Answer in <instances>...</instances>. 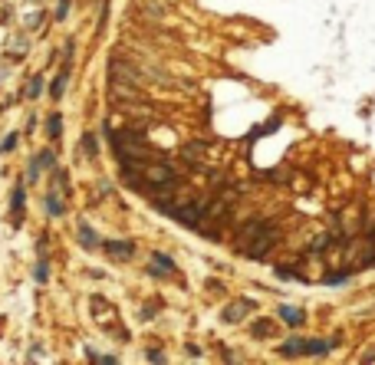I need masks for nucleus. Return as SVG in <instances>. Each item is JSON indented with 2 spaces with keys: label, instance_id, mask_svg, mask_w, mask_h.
Instances as JSON below:
<instances>
[{
  "label": "nucleus",
  "instance_id": "nucleus-1",
  "mask_svg": "<svg viewBox=\"0 0 375 365\" xmlns=\"http://www.w3.org/2000/svg\"><path fill=\"white\" fill-rule=\"evenodd\" d=\"M280 240V230L273 227L270 221H260V217H254V221H247L244 227H240L237 234V250L247 257H267V250L273 247V244Z\"/></svg>",
  "mask_w": 375,
  "mask_h": 365
},
{
  "label": "nucleus",
  "instance_id": "nucleus-2",
  "mask_svg": "<svg viewBox=\"0 0 375 365\" xmlns=\"http://www.w3.org/2000/svg\"><path fill=\"white\" fill-rule=\"evenodd\" d=\"M142 168V165H138ZM142 185L145 188H175L178 185V174H175V168L171 165H145L142 168Z\"/></svg>",
  "mask_w": 375,
  "mask_h": 365
},
{
  "label": "nucleus",
  "instance_id": "nucleus-3",
  "mask_svg": "<svg viewBox=\"0 0 375 365\" xmlns=\"http://www.w3.org/2000/svg\"><path fill=\"white\" fill-rule=\"evenodd\" d=\"M102 250H106L112 260H129V257H135V244H129V240H106Z\"/></svg>",
  "mask_w": 375,
  "mask_h": 365
},
{
  "label": "nucleus",
  "instance_id": "nucleus-4",
  "mask_svg": "<svg viewBox=\"0 0 375 365\" xmlns=\"http://www.w3.org/2000/svg\"><path fill=\"white\" fill-rule=\"evenodd\" d=\"M339 339H303L300 355H326L329 349H336Z\"/></svg>",
  "mask_w": 375,
  "mask_h": 365
},
{
  "label": "nucleus",
  "instance_id": "nucleus-5",
  "mask_svg": "<svg viewBox=\"0 0 375 365\" xmlns=\"http://www.w3.org/2000/svg\"><path fill=\"white\" fill-rule=\"evenodd\" d=\"M46 165H56V155H53V151H40L37 158H33V165H30V171H26V178H30V185L33 181L40 178V171H43Z\"/></svg>",
  "mask_w": 375,
  "mask_h": 365
},
{
  "label": "nucleus",
  "instance_id": "nucleus-6",
  "mask_svg": "<svg viewBox=\"0 0 375 365\" xmlns=\"http://www.w3.org/2000/svg\"><path fill=\"white\" fill-rule=\"evenodd\" d=\"M254 310V299H244V303H231L224 310V322H237V319H244V316Z\"/></svg>",
  "mask_w": 375,
  "mask_h": 365
},
{
  "label": "nucleus",
  "instance_id": "nucleus-7",
  "mask_svg": "<svg viewBox=\"0 0 375 365\" xmlns=\"http://www.w3.org/2000/svg\"><path fill=\"white\" fill-rule=\"evenodd\" d=\"M158 270H165V273H175V260H171V257H165V254H155V257H151V270H148V273L162 277Z\"/></svg>",
  "mask_w": 375,
  "mask_h": 365
},
{
  "label": "nucleus",
  "instance_id": "nucleus-8",
  "mask_svg": "<svg viewBox=\"0 0 375 365\" xmlns=\"http://www.w3.org/2000/svg\"><path fill=\"white\" fill-rule=\"evenodd\" d=\"M280 319L290 322V326H303V322H306V313L293 310V306H280Z\"/></svg>",
  "mask_w": 375,
  "mask_h": 365
},
{
  "label": "nucleus",
  "instance_id": "nucleus-9",
  "mask_svg": "<svg viewBox=\"0 0 375 365\" xmlns=\"http://www.w3.org/2000/svg\"><path fill=\"white\" fill-rule=\"evenodd\" d=\"M23 201H26V194H23V181H20L13 188V224H20V217H23Z\"/></svg>",
  "mask_w": 375,
  "mask_h": 365
},
{
  "label": "nucleus",
  "instance_id": "nucleus-10",
  "mask_svg": "<svg viewBox=\"0 0 375 365\" xmlns=\"http://www.w3.org/2000/svg\"><path fill=\"white\" fill-rule=\"evenodd\" d=\"M66 79H69V63L63 66V73L56 76V79H53V86H50V96H53V99H59V96L66 93Z\"/></svg>",
  "mask_w": 375,
  "mask_h": 365
},
{
  "label": "nucleus",
  "instance_id": "nucleus-11",
  "mask_svg": "<svg viewBox=\"0 0 375 365\" xmlns=\"http://www.w3.org/2000/svg\"><path fill=\"white\" fill-rule=\"evenodd\" d=\"M37 283H46V277H50V263H46V247H43V240H40V263H37Z\"/></svg>",
  "mask_w": 375,
  "mask_h": 365
},
{
  "label": "nucleus",
  "instance_id": "nucleus-12",
  "mask_svg": "<svg viewBox=\"0 0 375 365\" xmlns=\"http://www.w3.org/2000/svg\"><path fill=\"white\" fill-rule=\"evenodd\" d=\"M79 240H82V247H86V250H96V247H99V237H96V230L86 227V224L79 227Z\"/></svg>",
  "mask_w": 375,
  "mask_h": 365
},
{
  "label": "nucleus",
  "instance_id": "nucleus-13",
  "mask_svg": "<svg viewBox=\"0 0 375 365\" xmlns=\"http://www.w3.org/2000/svg\"><path fill=\"white\" fill-rule=\"evenodd\" d=\"M46 132H50V138H59V132H63V115H59V112H56V115H50Z\"/></svg>",
  "mask_w": 375,
  "mask_h": 365
},
{
  "label": "nucleus",
  "instance_id": "nucleus-14",
  "mask_svg": "<svg viewBox=\"0 0 375 365\" xmlns=\"http://www.w3.org/2000/svg\"><path fill=\"white\" fill-rule=\"evenodd\" d=\"M46 210H50V214H63V210H66V204H63V198H56V191H53L50 198H46Z\"/></svg>",
  "mask_w": 375,
  "mask_h": 365
},
{
  "label": "nucleus",
  "instance_id": "nucleus-15",
  "mask_svg": "<svg viewBox=\"0 0 375 365\" xmlns=\"http://www.w3.org/2000/svg\"><path fill=\"white\" fill-rule=\"evenodd\" d=\"M270 332H273V322H270V319H260V322L254 326V336H257V339H263V336H270Z\"/></svg>",
  "mask_w": 375,
  "mask_h": 365
},
{
  "label": "nucleus",
  "instance_id": "nucleus-16",
  "mask_svg": "<svg viewBox=\"0 0 375 365\" xmlns=\"http://www.w3.org/2000/svg\"><path fill=\"white\" fill-rule=\"evenodd\" d=\"M40 89H43V79H40V76H33V79H30V86H26V96H30V99H37V96H40Z\"/></svg>",
  "mask_w": 375,
  "mask_h": 365
},
{
  "label": "nucleus",
  "instance_id": "nucleus-17",
  "mask_svg": "<svg viewBox=\"0 0 375 365\" xmlns=\"http://www.w3.org/2000/svg\"><path fill=\"white\" fill-rule=\"evenodd\" d=\"M82 151H86V158H96V138L92 135L82 138Z\"/></svg>",
  "mask_w": 375,
  "mask_h": 365
},
{
  "label": "nucleus",
  "instance_id": "nucleus-18",
  "mask_svg": "<svg viewBox=\"0 0 375 365\" xmlns=\"http://www.w3.org/2000/svg\"><path fill=\"white\" fill-rule=\"evenodd\" d=\"M13 148H17V132H10L4 138V145H0V151H13Z\"/></svg>",
  "mask_w": 375,
  "mask_h": 365
},
{
  "label": "nucleus",
  "instance_id": "nucleus-19",
  "mask_svg": "<svg viewBox=\"0 0 375 365\" xmlns=\"http://www.w3.org/2000/svg\"><path fill=\"white\" fill-rule=\"evenodd\" d=\"M346 280H349V273L339 270V273H332V277H326V283H346Z\"/></svg>",
  "mask_w": 375,
  "mask_h": 365
},
{
  "label": "nucleus",
  "instance_id": "nucleus-20",
  "mask_svg": "<svg viewBox=\"0 0 375 365\" xmlns=\"http://www.w3.org/2000/svg\"><path fill=\"white\" fill-rule=\"evenodd\" d=\"M69 13V0H59V10H56V20H63Z\"/></svg>",
  "mask_w": 375,
  "mask_h": 365
},
{
  "label": "nucleus",
  "instance_id": "nucleus-21",
  "mask_svg": "<svg viewBox=\"0 0 375 365\" xmlns=\"http://www.w3.org/2000/svg\"><path fill=\"white\" fill-rule=\"evenodd\" d=\"M148 362H165V355L158 352V349H151V352H148Z\"/></svg>",
  "mask_w": 375,
  "mask_h": 365
}]
</instances>
